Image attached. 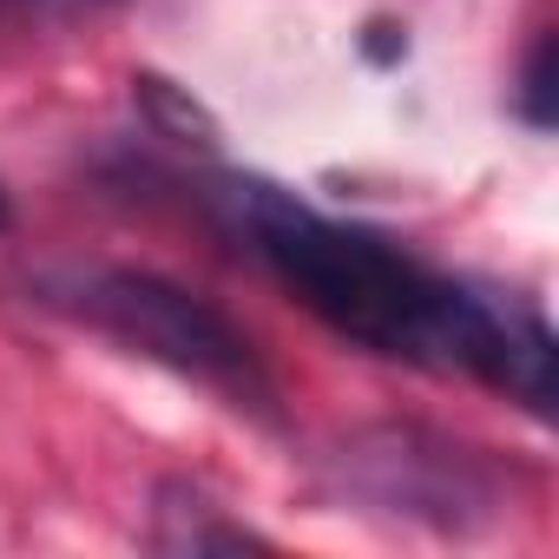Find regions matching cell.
Returning a JSON list of instances; mask_svg holds the SVG:
<instances>
[{
	"label": "cell",
	"mask_w": 559,
	"mask_h": 559,
	"mask_svg": "<svg viewBox=\"0 0 559 559\" xmlns=\"http://www.w3.org/2000/svg\"><path fill=\"white\" fill-rule=\"evenodd\" d=\"M336 474L356 500L395 513V520H421L441 533H467L480 520L500 513V480L474 448H454L441 435L421 428H369L349 435L336 454Z\"/></svg>",
	"instance_id": "3957f363"
},
{
	"label": "cell",
	"mask_w": 559,
	"mask_h": 559,
	"mask_svg": "<svg viewBox=\"0 0 559 559\" xmlns=\"http://www.w3.org/2000/svg\"><path fill=\"white\" fill-rule=\"evenodd\" d=\"M47 304H60L86 330L126 343L132 356L217 389L224 402H237L250 415L276 408V382L257 362L250 336L185 284H165L152 270H67V276H47Z\"/></svg>",
	"instance_id": "7a4b0ae2"
},
{
	"label": "cell",
	"mask_w": 559,
	"mask_h": 559,
	"mask_svg": "<svg viewBox=\"0 0 559 559\" xmlns=\"http://www.w3.org/2000/svg\"><path fill=\"white\" fill-rule=\"evenodd\" d=\"M0 230H8V191H0Z\"/></svg>",
	"instance_id": "ba28073f"
},
{
	"label": "cell",
	"mask_w": 559,
	"mask_h": 559,
	"mask_svg": "<svg viewBox=\"0 0 559 559\" xmlns=\"http://www.w3.org/2000/svg\"><path fill=\"white\" fill-rule=\"evenodd\" d=\"M152 546L158 552H263L270 539H257L250 526L224 520V507L171 480L158 487V507H152Z\"/></svg>",
	"instance_id": "277c9868"
},
{
	"label": "cell",
	"mask_w": 559,
	"mask_h": 559,
	"mask_svg": "<svg viewBox=\"0 0 559 559\" xmlns=\"http://www.w3.org/2000/svg\"><path fill=\"white\" fill-rule=\"evenodd\" d=\"M552 67H559V47H552V34H539L533 53H526V73H520V119H526L533 132H552V119H559Z\"/></svg>",
	"instance_id": "8992f818"
},
{
	"label": "cell",
	"mask_w": 559,
	"mask_h": 559,
	"mask_svg": "<svg viewBox=\"0 0 559 559\" xmlns=\"http://www.w3.org/2000/svg\"><path fill=\"white\" fill-rule=\"evenodd\" d=\"M132 99H139V112H145L165 139L198 145V152H211V145H217V119H211L185 86H171L165 73H139V80H132Z\"/></svg>",
	"instance_id": "5b68a950"
},
{
	"label": "cell",
	"mask_w": 559,
	"mask_h": 559,
	"mask_svg": "<svg viewBox=\"0 0 559 559\" xmlns=\"http://www.w3.org/2000/svg\"><path fill=\"white\" fill-rule=\"evenodd\" d=\"M362 47H369V60H376V67H389V60H402V53H408V40H402V27H389V21H376Z\"/></svg>",
	"instance_id": "52a82bcc"
},
{
	"label": "cell",
	"mask_w": 559,
	"mask_h": 559,
	"mask_svg": "<svg viewBox=\"0 0 559 559\" xmlns=\"http://www.w3.org/2000/svg\"><path fill=\"white\" fill-rule=\"evenodd\" d=\"M106 8H119V0H106Z\"/></svg>",
	"instance_id": "9c48e42d"
},
{
	"label": "cell",
	"mask_w": 559,
	"mask_h": 559,
	"mask_svg": "<svg viewBox=\"0 0 559 559\" xmlns=\"http://www.w3.org/2000/svg\"><path fill=\"white\" fill-rule=\"evenodd\" d=\"M217 204L230 230L276 270V284L356 349L421 369H461L520 402L526 415H552L559 343L539 310L467 290L415 263L402 243L310 211L297 191L270 178H224Z\"/></svg>",
	"instance_id": "6da1fadb"
}]
</instances>
